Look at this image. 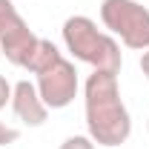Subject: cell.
<instances>
[{"mask_svg": "<svg viewBox=\"0 0 149 149\" xmlns=\"http://www.w3.org/2000/svg\"><path fill=\"white\" fill-rule=\"evenodd\" d=\"M35 86H37V92H40L43 103L49 109L69 106L74 97H77V72H74V63L60 55L49 69H43V72L37 74Z\"/></svg>", "mask_w": 149, "mask_h": 149, "instance_id": "5b68a950", "label": "cell"}, {"mask_svg": "<svg viewBox=\"0 0 149 149\" xmlns=\"http://www.w3.org/2000/svg\"><path fill=\"white\" fill-rule=\"evenodd\" d=\"M60 149H95V141L89 135H72L60 143Z\"/></svg>", "mask_w": 149, "mask_h": 149, "instance_id": "ba28073f", "label": "cell"}, {"mask_svg": "<svg viewBox=\"0 0 149 149\" xmlns=\"http://www.w3.org/2000/svg\"><path fill=\"white\" fill-rule=\"evenodd\" d=\"M83 106H86V129L97 146H120L132 135V118L118 86V74L95 69L83 83Z\"/></svg>", "mask_w": 149, "mask_h": 149, "instance_id": "6da1fadb", "label": "cell"}, {"mask_svg": "<svg viewBox=\"0 0 149 149\" xmlns=\"http://www.w3.org/2000/svg\"><path fill=\"white\" fill-rule=\"evenodd\" d=\"M12 109L26 126H43L49 118V106L43 103L37 86L29 80H17L12 86Z\"/></svg>", "mask_w": 149, "mask_h": 149, "instance_id": "8992f818", "label": "cell"}, {"mask_svg": "<svg viewBox=\"0 0 149 149\" xmlns=\"http://www.w3.org/2000/svg\"><path fill=\"white\" fill-rule=\"evenodd\" d=\"M17 138H20V132L15 129V126H6V123L0 120V149H3V146H9V143H15Z\"/></svg>", "mask_w": 149, "mask_h": 149, "instance_id": "9c48e42d", "label": "cell"}, {"mask_svg": "<svg viewBox=\"0 0 149 149\" xmlns=\"http://www.w3.org/2000/svg\"><path fill=\"white\" fill-rule=\"evenodd\" d=\"M63 43H66V52H72L74 60L80 63H89L92 69H103V72H120V46L118 40L97 29V23L86 15H72L63 23Z\"/></svg>", "mask_w": 149, "mask_h": 149, "instance_id": "7a4b0ae2", "label": "cell"}, {"mask_svg": "<svg viewBox=\"0 0 149 149\" xmlns=\"http://www.w3.org/2000/svg\"><path fill=\"white\" fill-rule=\"evenodd\" d=\"M6 103H12V86H9V80L0 74V109H6Z\"/></svg>", "mask_w": 149, "mask_h": 149, "instance_id": "30bf717a", "label": "cell"}, {"mask_svg": "<svg viewBox=\"0 0 149 149\" xmlns=\"http://www.w3.org/2000/svg\"><path fill=\"white\" fill-rule=\"evenodd\" d=\"M35 43H37V35L20 17L17 6L12 0H0V52L6 55V60L23 69Z\"/></svg>", "mask_w": 149, "mask_h": 149, "instance_id": "277c9868", "label": "cell"}, {"mask_svg": "<svg viewBox=\"0 0 149 149\" xmlns=\"http://www.w3.org/2000/svg\"><path fill=\"white\" fill-rule=\"evenodd\" d=\"M141 72H143V77L149 80V49L141 55Z\"/></svg>", "mask_w": 149, "mask_h": 149, "instance_id": "8fae6325", "label": "cell"}, {"mask_svg": "<svg viewBox=\"0 0 149 149\" xmlns=\"http://www.w3.org/2000/svg\"><path fill=\"white\" fill-rule=\"evenodd\" d=\"M57 57H60V52H57L55 43L46 40V37H37V43H35V49H32V55H29V60H26L23 69H29L32 74H40L43 69H49Z\"/></svg>", "mask_w": 149, "mask_h": 149, "instance_id": "52a82bcc", "label": "cell"}, {"mask_svg": "<svg viewBox=\"0 0 149 149\" xmlns=\"http://www.w3.org/2000/svg\"><path fill=\"white\" fill-rule=\"evenodd\" d=\"M100 20L112 37H120L126 49H149V9L138 0H103Z\"/></svg>", "mask_w": 149, "mask_h": 149, "instance_id": "3957f363", "label": "cell"}]
</instances>
